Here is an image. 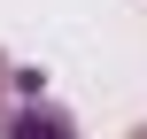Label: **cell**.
Segmentation results:
<instances>
[{
	"label": "cell",
	"instance_id": "obj_1",
	"mask_svg": "<svg viewBox=\"0 0 147 139\" xmlns=\"http://www.w3.org/2000/svg\"><path fill=\"white\" fill-rule=\"evenodd\" d=\"M0 139H78V124L54 108V101H8V116H0Z\"/></svg>",
	"mask_w": 147,
	"mask_h": 139
},
{
	"label": "cell",
	"instance_id": "obj_2",
	"mask_svg": "<svg viewBox=\"0 0 147 139\" xmlns=\"http://www.w3.org/2000/svg\"><path fill=\"white\" fill-rule=\"evenodd\" d=\"M8 101H16V70L0 62V116H8Z\"/></svg>",
	"mask_w": 147,
	"mask_h": 139
},
{
	"label": "cell",
	"instance_id": "obj_3",
	"mask_svg": "<svg viewBox=\"0 0 147 139\" xmlns=\"http://www.w3.org/2000/svg\"><path fill=\"white\" fill-rule=\"evenodd\" d=\"M132 139H147V124H140V132H132Z\"/></svg>",
	"mask_w": 147,
	"mask_h": 139
}]
</instances>
